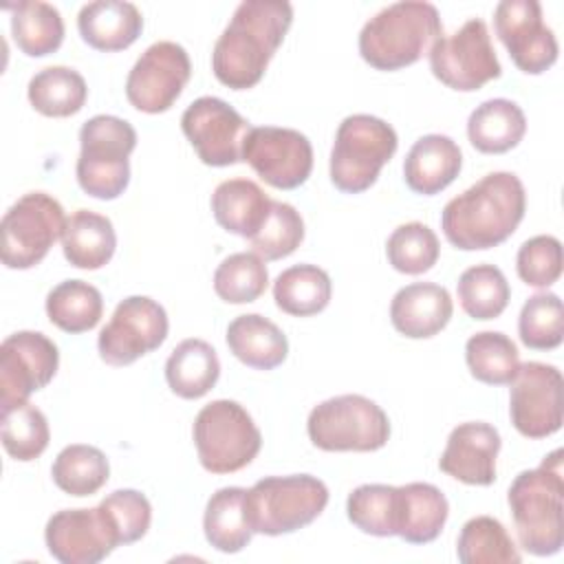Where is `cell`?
Returning <instances> with one entry per match:
<instances>
[{
	"mask_svg": "<svg viewBox=\"0 0 564 564\" xmlns=\"http://www.w3.org/2000/svg\"><path fill=\"white\" fill-rule=\"evenodd\" d=\"M524 209L527 194L522 181L513 172H489L447 200L441 214V229L456 249H491L518 229Z\"/></svg>",
	"mask_w": 564,
	"mask_h": 564,
	"instance_id": "cell-2",
	"label": "cell"
},
{
	"mask_svg": "<svg viewBox=\"0 0 564 564\" xmlns=\"http://www.w3.org/2000/svg\"><path fill=\"white\" fill-rule=\"evenodd\" d=\"M494 29L513 64L527 75H540L557 59V40L544 24L538 0H502L494 11Z\"/></svg>",
	"mask_w": 564,
	"mask_h": 564,
	"instance_id": "cell-18",
	"label": "cell"
},
{
	"mask_svg": "<svg viewBox=\"0 0 564 564\" xmlns=\"http://www.w3.org/2000/svg\"><path fill=\"white\" fill-rule=\"evenodd\" d=\"M518 335L527 348L553 350L564 339V311L555 293L531 295L518 317Z\"/></svg>",
	"mask_w": 564,
	"mask_h": 564,
	"instance_id": "cell-43",
	"label": "cell"
},
{
	"mask_svg": "<svg viewBox=\"0 0 564 564\" xmlns=\"http://www.w3.org/2000/svg\"><path fill=\"white\" fill-rule=\"evenodd\" d=\"M271 209L267 192L249 178H227L212 194V212L216 223L236 236L251 238L260 231Z\"/></svg>",
	"mask_w": 564,
	"mask_h": 564,
	"instance_id": "cell-24",
	"label": "cell"
},
{
	"mask_svg": "<svg viewBox=\"0 0 564 564\" xmlns=\"http://www.w3.org/2000/svg\"><path fill=\"white\" fill-rule=\"evenodd\" d=\"M51 476L64 494L84 498L97 494L108 482L110 465L101 449L84 443H73L55 456Z\"/></svg>",
	"mask_w": 564,
	"mask_h": 564,
	"instance_id": "cell-35",
	"label": "cell"
},
{
	"mask_svg": "<svg viewBox=\"0 0 564 564\" xmlns=\"http://www.w3.org/2000/svg\"><path fill=\"white\" fill-rule=\"evenodd\" d=\"M463 152L447 134H425L414 141L403 161L408 187L423 196L443 192L460 172Z\"/></svg>",
	"mask_w": 564,
	"mask_h": 564,
	"instance_id": "cell-22",
	"label": "cell"
},
{
	"mask_svg": "<svg viewBox=\"0 0 564 564\" xmlns=\"http://www.w3.org/2000/svg\"><path fill=\"white\" fill-rule=\"evenodd\" d=\"M516 271L529 286H551L562 275V242L549 234L524 240L516 256Z\"/></svg>",
	"mask_w": 564,
	"mask_h": 564,
	"instance_id": "cell-46",
	"label": "cell"
},
{
	"mask_svg": "<svg viewBox=\"0 0 564 564\" xmlns=\"http://www.w3.org/2000/svg\"><path fill=\"white\" fill-rule=\"evenodd\" d=\"M117 533L119 544L141 540L152 522L150 500L137 489H117L97 505Z\"/></svg>",
	"mask_w": 564,
	"mask_h": 564,
	"instance_id": "cell-45",
	"label": "cell"
},
{
	"mask_svg": "<svg viewBox=\"0 0 564 564\" xmlns=\"http://www.w3.org/2000/svg\"><path fill=\"white\" fill-rule=\"evenodd\" d=\"M304 240V220L300 212L282 200H271L269 216L260 231L249 238L253 253L262 260H280L291 256Z\"/></svg>",
	"mask_w": 564,
	"mask_h": 564,
	"instance_id": "cell-44",
	"label": "cell"
},
{
	"mask_svg": "<svg viewBox=\"0 0 564 564\" xmlns=\"http://www.w3.org/2000/svg\"><path fill=\"white\" fill-rule=\"evenodd\" d=\"M443 35L438 9L423 0L383 7L359 31V55L377 70H399L423 57Z\"/></svg>",
	"mask_w": 564,
	"mask_h": 564,
	"instance_id": "cell-4",
	"label": "cell"
},
{
	"mask_svg": "<svg viewBox=\"0 0 564 564\" xmlns=\"http://www.w3.org/2000/svg\"><path fill=\"white\" fill-rule=\"evenodd\" d=\"M46 315L64 333H86L104 315V297L84 280H64L46 295Z\"/></svg>",
	"mask_w": 564,
	"mask_h": 564,
	"instance_id": "cell-34",
	"label": "cell"
},
{
	"mask_svg": "<svg viewBox=\"0 0 564 564\" xmlns=\"http://www.w3.org/2000/svg\"><path fill=\"white\" fill-rule=\"evenodd\" d=\"M245 487H223L207 500L203 531L207 542L220 553H238L253 538L245 509Z\"/></svg>",
	"mask_w": 564,
	"mask_h": 564,
	"instance_id": "cell-30",
	"label": "cell"
},
{
	"mask_svg": "<svg viewBox=\"0 0 564 564\" xmlns=\"http://www.w3.org/2000/svg\"><path fill=\"white\" fill-rule=\"evenodd\" d=\"M59 352L37 330H18L0 346V410L26 401L57 372Z\"/></svg>",
	"mask_w": 564,
	"mask_h": 564,
	"instance_id": "cell-17",
	"label": "cell"
},
{
	"mask_svg": "<svg viewBox=\"0 0 564 564\" xmlns=\"http://www.w3.org/2000/svg\"><path fill=\"white\" fill-rule=\"evenodd\" d=\"M220 377V361L205 339H183L165 361V379L181 399L205 397Z\"/></svg>",
	"mask_w": 564,
	"mask_h": 564,
	"instance_id": "cell-29",
	"label": "cell"
},
{
	"mask_svg": "<svg viewBox=\"0 0 564 564\" xmlns=\"http://www.w3.org/2000/svg\"><path fill=\"white\" fill-rule=\"evenodd\" d=\"M267 284V264L253 251L231 253L214 271V291L227 304L253 302L264 293Z\"/></svg>",
	"mask_w": 564,
	"mask_h": 564,
	"instance_id": "cell-40",
	"label": "cell"
},
{
	"mask_svg": "<svg viewBox=\"0 0 564 564\" xmlns=\"http://www.w3.org/2000/svg\"><path fill=\"white\" fill-rule=\"evenodd\" d=\"M507 502L520 546L538 557L555 555L564 544L562 449H553L538 467L520 471L507 491Z\"/></svg>",
	"mask_w": 564,
	"mask_h": 564,
	"instance_id": "cell-3",
	"label": "cell"
},
{
	"mask_svg": "<svg viewBox=\"0 0 564 564\" xmlns=\"http://www.w3.org/2000/svg\"><path fill=\"white\" fill-rule=\"evenodd\" d=\"M386 253L394 271L419 275L430 271L436 264L441 245L434 229H430L419 220H412V223L399 225L390 234L386 242Z\"/></svg>",
	"mask_w": 564,
	"mask_h": 564,
	"instance_id": "cell-42",
	"label": "cell"
},
{
	"mask_svg": "<svg viewBox=\"0 0 564 564\" xmlns=\"http://www.w3.org/2000/svg\"><path fill=\"white\" fill-rule=\"evenodd\" d=\"M328 505V487L311 474L267 476L245 496L253 533L282 535L311 524Z\"/></svg>",
	"mask_w": 564,
	"mask_h": 564,
	"instance_id": "cell-6",
	"label": "cell"
},
{
	"mask_svg": "<svg viewBox=\"0 0 564 564\" xmlns=\"http://www.w3.org/2000/svg\"><path fill=\"white\" fill-rule=\"evenodd\" d=\"M306 432L324 452H375L388 443L390 421L372 399L339 394L311 410Z\"/></svg>",
	"mask_w": 564,
	"mask_h": 564,
	"instance_id": "cell-9",
	"label": "cell"
},
{
	"mask_svg": "<svg viewBox=\"0 0 564 564\" xmlns=\"http://www.w3.org/2000/svg\"><path fill=\"white\" fill-rule=\"evenodd\" d=\"M465 361L474 379L489 386H507L520 368L516 344L500 330H480L465 344Z\"/></svg>",
	"mask_w": 564,
	"mask_h": 564,
	"instance_id": "cell-37",
	"label": "cell"
},
{
	"mask_svg": "<svg viewBox=\"0 0 564 564\" xmlns=\"http://www.w3.org/2000/svg\"><path fill=\"white\" fill-rule=\"evenodd\" d=\"M456 555L463 564H520L522 560L505 524L491 516H476L463 524Z\"/></svg>",
	"mask_w": 564,
	"mask_h": 564,
	"instance_id": "cell-36",
	"label": "cell"
},
{
	"mask_svg": "<svg viewBox=\"0 0 564 564\" xmlns=\"http://www.w3.org/2000/svg\"><path fill=\"white\" fill-rule=\"evenodd\" d=\"M399 491V531L397 535L410 544H427L436 540L447 522L449 505L445 494L430 482H408Z\"/></svg>",
	"mask_w": 564,
	"mask_h": 564,
	"instance_id": "cell-27",
	"label": "cell"
},
{
	"mask_svg": "<svg viewBox=\"0 0 564 564\" xmlns=\"http://www.w3.org/2000/svg\"><path fill=\"white\" fill-rule=\"evenodd\" d=\"M527 132L522 108L505 97L487 99L467 119L469 143L482 154H502L516 148Z\"/></svg>",
	"mask_w": 564,
	"mask_h": 564,
	"instance_id": "cell-25",
	"label": "cell"
},
{
	"mask_svg": "<svg viewBox=\"0 0 564 564\" xmlns=\"http://www.w3.org/2000/svg\"><path fill=\"white\" fill-rule=\"evenodd\" d=\"M330 278L317 264L289 267L273 282V300L278 308L295 317L322 313L330 302Z\"/></svg>",
	"mask_w": 564,
	"mask_h": 564,
	"instance_id": "cell-32",
	"label": "cell"
},
{
	"mask_svg": "<svg viewBox=\"0 0 564 564\" xmlns=\"http://www.w3.org/2000/svg\"><path fill=\"white\" fill-rule=\"evenodd\" d=\"M137 148V130L121 117L95 115L79 130V156L75 165L79 187L101 200L123 194L130 183V154Z\"/></svg>",
	"mask_w": 564,
	"mask_h": 564,
	"instance_id": "cell-5",
	"label": "cell"
},
{
	"mask_svg": "<svg viewBox=\"0 0 564 564\" xmlns=\"http://www.w3.org/2000/svg\"><path fill=\"white\" fill-rule=\"evenodd\" d=\"M44 540L48 553L62 564H97L119 546L117 533L99 507L53 513Z\"/></svg>",
	"mask_w": 564,
	"mask_h": 564,
	"instance_id": "cell-19",
	"label": "cell"
},
{
	"mask_svg": "<svg viewBox=\"0 0 564 564\" xmlns=\"http://www.w3.org/2000/svg\"><path fill=\"white\" fill-rule=\"evenodd\" d=\"M346 513L359 531L392 538L399 531V491L392 485H359L346 500Z\"/></svg>",
	"mask_w": 564,
	"mask_h": 564,
	"instance_id": "cell-39",
	"label": "cell"
},
{
	"mask_svg": "<svg viewBox=\"0 0 564 564\" xmlns=\"http://www.w3.org/2000/svg\"><path fill=\"white\" fill-rule=\"evenodd\" d=\"M458 302L471 319L498 317L511 297L505 273L494 264H474L465 269L456 284Z\"/></svg>",
	"mask_w": 564,
	"mask_h": 564,
	"instance_id": "cell-38",
	"label": "cell"
},
{
	"mask_svg": "<svg viewBox=\"0 0 564 564\" xmlns=\"http://www.w3.org/2000/svg\"><path fill=\"white\" fill-rule=\"evenodd\" d=\"M394 128L375 115H348L330 150V181L339 192L359 194L375 185L381 167L394 156Z\"/></svg>",
	"mask_w": 564,
	"mask_h": 564,
	"instance_id": "cell-7",
	"label": "cell"
},
{
	"mask_svg": "<svg viewBox=\"0 0 564 564\" xmlns=\"http://www.w3.org/2000/svg\"><path fill=\"white\" fill-rule=\"evenodd\" d=\"M293 22L286 0H242L212 51V70L234 90L256 86Z\"/></svg>",
	"mask_w": 564,
	"mask_h": 564,
	"instance_id": "cell-1",
	"label": "cell"
},
{
	"mask_svg": "<svg viewBox=\"0 0 564 564\" xmlns=\"http://www.w3.org/2000/svg\"><path fill=\"white\" fill-rule=\"evenodd\" d=\"M167 313L148 295L121 300L108 324L99 330V357L108 366H130L139 357L156 350L167 337Z\"/></svg>",
	"mask_w": 564,
	"mask_h": 564,
	"instance_id": "cell-12",
	"label": "cell"
},
{
	"mask_svg": "<svg viewBox=\"0 0 564 564\" xmlns=\"http://www.w3.org/2000/svg\"><path fill=\"white\" fill-rule=\"evenodd\" d=\"M192 75V62L187 51L170 40L150 44L126 79L128 101L148 115H159L172 108L181 97Z\"/></svg>",
	"mask_w": 564,
	"mask_h": 564,
	"instance_id": "cell-13",
	"label": "cell"
},
{
	"mask_svg": "<svg viewBox=\"0 0 564 564\" xmlns=\"http://www.w3.org/2000/svg\"><path fill=\"white\" fill-rule=\"evenodd\" d=\"M48 421L29 401L2 410V445L15 460H35L48 447Z\"/></svg>",
	"mask_w": 564,
	"mask_h": 564,
	"instance_id": "cell-41",
	"label": "cell"
},
{
	"mask_svg": "<svg viewBox=\"0 0 564 564\" xmlns=\"http://www.w3.org/2000/svg\"><path fill=\"white\" fill-rule=\"evenodd\" d=\"M64 207L46 192L20 196L2 216V264L9 269H31L44 260L66 227Z\"/></svg>",
	"mask_w": 564,
	"mask_h": 564,
	"instance_id": "cell-10",
	"label": "cell"
},
{
	"mask_svg": "<svg viewBox=\"0 0 564 564\" xmlns=\"http://www.w3.org/2000/svg\"><path fill=\"white\" fill-rule=\"evenodd\" d=\"M181 128L198 159L212 167L242 161V141L251 130L249 121L220 97H198L181 115Z\"/></svg>",
	"mask_w": 564,
	"mask_h": 564,
	"instance_id": "cell-15",
	"label": "cell"
},
{
	"mask_svg": "<svg viewBox=\"0 0 564 564\" xmlns=\"http://www.w3.org/2000/svg\"><path fill=\"white\" fill-rule=\"evenodd\" d=\"M77 29L82 40L97 51H123L143 31V15L132 2L95 0L79 9Z\"/></svg>",
	"mask_w": 564,
	"mask_h": 564,
	"instance_id": "cell-23",
	"label": "cell"
},
{
	"mask_svg": "<svg viewBox=\"0 0 564 564\" xmlns=\"http://www.w3.org/2000/svg\"><path fill=\"white\" fill-rule=\"evenodd\" d=\"M117 249V234L108 216L90 209H77L66 220L62 234L64 258L77 269H101Z\"/></svg>",
	"mask_w": 564,
	"mask_h": 564,
	"instance_id": "cell-28",
	"label": "cell"
},
{
	"mask_svg": "<svg viewBox=\"0 0 564 564\" xmlns=\"http://www.w3.org/2000/svg\"><path fill=\"white\" fill-rule=\"evenodd\" d=\"M430 70L441 84L460 93L498 79L502 68L485 20L471 18L452 35H441L430 48Z\"/></svg>",
	"mask_w": 564,
	"mask_h": 564,
	"instance_id": "cell-11",
	"label": "cell"
},
{
	"mask_svg": "<svg viewBox=\"0 0 564 564\" xmlns=\"http://www.w3.org/2000/svg\"><path fill=\"white\" fill-rule=\"evenodd\" d=\"M11 11V35L29 57L55 53L64 42V20L57 7L42 0H20L7 4Z\"/></svg>",
	"mask_w": 564,
	"mask_h": 564,
	"instance_id": "cell-31",
	"label": "cell"
},
{
	"mask_svg": "<svg viewBox=\"0 0 564 564\" xmlns=\"http://www.w3.org/2000/svg\"><path fill=\"white\" fill-rule=\"evenodd\" d=\"M454 304L445 286L414 282L399 289L390 302L392 326L410 339H427L441 333L452 319Z\"/></svg>",
	"mask_w": 564,
	"mask_h": 564,
	"instance_id": "cell-21",
	"label": "cell"
},
{
	"mask_svg": "<svg viewBox=\"0 0 564 564\" xmlns=\"http://www.w3.org/2000/svg\"><path fill=\"white\" fill-rule=\"evenodd\" d=\"M227 346L236 359L256 370H273L289 355L286 335L258 313L238 315L227 326Z\"/></svg>",
	"mask_w": 564,
	"mask_h": 564,
	"instance_id": "cell-26",
	"label": "cell"
},
{
	"mask_svg": "<svg viewBox=\"0 0 564 564\" xmlns=\"http://www.w3.org/2000/svg\"><path fill=\"white\" fill-rule=\"evenodd\" d=\"M242 161L278 189H295L311 176L313 145L293 128H251L242 141Z\"/></svg>",
	"mask_w": 564,
	"mask_h": 564,
	"instance_id": "cell-16",
	"label": "cell"
},
{
	"mask_svg": "<svg viewBox=\"0 0 564 564\" xmlns=\"http://www.w3.org/2000/svg\"><path fill=\"white\" fill-rule=\"evenodd\" d=\"M31 106L44 117H70L79 112L88 97L86 79L68 66H46L26 86Z\"/></svg>",
	"mask_w": 564,
	"mask_h": 564,
	"instance_id": "cell-33",
	"label": "cell"
},
{
	"mask_svg": "<svg viewBox=\"0 0 564 564\" xmlns=\"http://www.w3.org/2000/svg\"><path fill=\"white\" fill-rule=\"evenodd\" d=\"M562 372L542 361L520 364L511 379L509 416L513 427L527 438H544L562 427Z\"/></svg>",
	"mask_w": 564,
	"mask_h": 564,
	"instance_id": "cell-14",
	"label": "cell"
},
{
	"mask_svg": "<svg viewBox=\"0 0 564 564\" xmlns=\"http://www.w3.org/2000/svg\"><path fill=\"white\" fill-rule=\"evenodd\" d=\"M500 434L494 425L482 421H467L456 425L438 458L441 471L465 482L487 487L496 480V458L500 452Z\"/></svg>",
	"mask_w": 564,
	"mask_h": 564,
	"instance_id": "cell-20",
	"label": "cell"
},
{
	"mask_svg": "<svg viewBox=\"0 0 564 564\" xmlns=\"http://www.w3.org/2000/svg\"><path fill=\"white\" fill-rule=\"evenodd\" d=\"M192 436L200 465L212 474L240 471L258 456L262 445L251 414L229 399L203 405L194 419Z\"/></svg>",
	"mask_w": 564,
	"mask_h": 564,
	"instance_id": "cell-8",
	"label": "cell"
}]
</instances>
